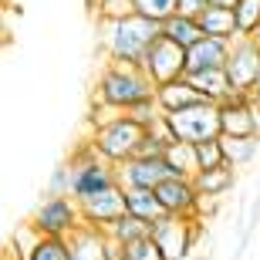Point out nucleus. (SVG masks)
Wrapping results in <instances>:
<instances>
[{"instance_id": "nucleus-1", "label": "nucleus", "mask_w": 260, "mask_h": 260, "mask_svg": "<svg viewBox=\"0 0 260 260\" xmlns=\"http://www.w3.org/2000/svg\"><path fill=\"white\" fill-rule=\"evenodd\" d=\"M155 102V85L145 78L139 64H112L105 61L95 81V105H108L115 112H135Z\"/></svg>"}, {"instance_id": "nucleus-2", "label": "nucleus", "mask_w": 260, "mask_h": 260, "mask_svg": "<svg viewBox=\"0 0 260 260\" xmlns=\"http://www.w3.org/2000/svg\"><path fill=\"white\" fill-rule=\"evenodd\" d=\"M162 34V24H155L149 17H122V20H105L98 38H102V51L105 61L112 64H142L145 48Z\"/></svg>"}, {"instance_id": "nucleus-3", "label": "nucleus", "mask_w": 260, "mask_h": 260, "mask_svg": "<svg viewBox=\"0 0 260 260\" xmlns=\"http://www.w3.org/2000/svg\"><path fill=\"white\" fill-rule=\"evenodd\" d=\"M142 135H145V125H139L132 115H115V118H108V122H102V125L91 128V145H95V152L105 159V162L112 166H122L128 162L135 152H139V142H142Z\"/></svg>"}, {"instance_id": "nucleus-4", "label": "nucleus", "mask_w": 260, "mask_h": 260, "mask_svg": "<svg viewBox=\"0 0 260 260\" xmlns=\"http://www.w3.org/2000/svg\"><path fill=\"white\" fill-rule=\"evenodd\" d=\"M68 162H71V200H85V196L102 193V189L118 183L115 166L105 162V159L95 152L91 139L78 145L75 152L68 155Z\"/></svg>"}, {"instance_id": "nucleus-5", "label": "nucleus", "mask_w": 260, "mask_h": 260, "mask_svg": "<svg viewBox=\"0 0 260 260\" xmlns=\"http://www.w3.org/2000/svg\"><path fill=\"white\" fill-rule=\"evenodd\" d=\"M200 216H162L159 223H152L149 237L166 260H189L200 243Z\"/></svg>"}, {"instance_id": "nucleus-6", "label": "nucleus", "mask_w": 260, "mask_h": 260, "mask_svg": "<svg viewBox=\"0 0 260 260\" xmlns=\"http://www.w3.org/2000/svg\"><path fill=\"white\" fill-rule=\"evenodd\" d=\"M166 122L179 142L200 145L206 139H220V105H213V102H200V105L183 108L176 115H166Z\"/></svg>"}, {"instance_id": "nucleus-7", "label": "nucleus", "mask_w": 260, "mask_h": 260, "mask_svg": "<svg viewBox=\"0 0 260 260\" xmlns=\"http://www.w3.org/2000/svg\"><path fill=\"white\" fill-rule=\"evenodd\" d=\"M27 223L34 226L38 237H71L81 226V216H78V203L71 196H44Z\"/></svg>"}, {"instance_id": "nucleus-8", "label": "nucleus", "mask_w": 260, "mask_h": 260, "mask_svg": "<svg viewBox=\"0 0 260 260\" xmlns=\"http://www.w3.org/2000/svg\"><path fill=\"white\" fill-rule=\"evenodd\" d=\"M139 68L145 71V78H149L155 88L169 85V81H179V78H186V51L179 48V44H173L166 34H159V38L145 48Z\"/></svg>"}, {"instance_id": "nucleus-9", "label": "nucleus", "mask_w": 260, "mask_h": 260, "mask_svg": "<svg viewBox=\"0 0 260 260\" xmlns=\"http://www.w3.org/2000/svg\"><path fill=\"white\" fill-rule=\"evenodd\" d=\"M223 71L230 78L233 91H257L260 88V41L237 34L230 41V54H226Z\"/></svg>"}, {"instance_id": "nucleus-10", "label": "nucleus", "mask_w": 260, "mask_h": 260, "mask_svg": "<svg viewBox=\"0 0 260 260\" xmlns=\"http://www.w3.org/2000/svg\"><path fill=\"white\" fill-rule=\"evenodd\" d=\"M220 135H260L257 91H230L220 102Z\"/></svg>"}, {"instance_id": "nucleus-11", "label": "nucleus", "mask_w": 260, "mask_h": 260, "mask_svg": "<svg viewBox=\"0 0 260 260\" xmlns=\"http://www.w3.org/2000/svg\"><path fill=\"white\" fill-rule=\"evenodd\" d=\"M115 176L122 189H155L176 173L162 155H132L128 162L115 166Z\"/></svg>"}, {"instance_id": "nucleus-12", "label": "nucleus", "mask_w": 260, "mask_h": 260, "mask_svg": "<svg viewBox=\"0 0 260 260\" xmlns=\"http://www.w3.org/2000/svg\"><path fill=\"white\" fill-rule=\"evenodd\" d=\"M78 203V216L81 223L95 226V230H105L108 223H115L118 216H125V189L122 186H108L102 193H91L85 200H75Z\"/></svg>"}, {"instance_id": "nucleus-13", "label": "nucleus", "mask_w": 260, "mask_h": 260, "mask_svg": "<svg viewBox=\"0 0 260 260\" xmlns=\"http://www.w3.org/2000/svg\"><path fill=\"white\" fill-rule=\"evenodd\" d=\"M155 200L162 203L166 216H200V193L189 176H169L155 186Z\"/></svg>"}, {"instance_id": "nucleus-14", "label": "nucleus", "mask_w": 260, "mask_h": 260, "mask_svg": "<svg viewBox=\"0 0 260 260\" xmlns=\"http://www.w3.org/2000/svg\"><path fill=\"white\" fill-rule=\"evenodd\" d=\"M64 240H68L71 260H118V247L108 240L102 230L88 226V223H81V226H78L71 237H64Z\"/></svg>"}, {"instance_id": "nucleus-15", "label": "nucleus", "mask_w": 260, "mask_h": 260, "mask_svg": "<svg viewBox=\"0 0 260 260\" xmlns=\"http://www.w3.org/2000/svg\"><path fill=\"white\" fill-rule=\"evenodd\" d=\"M226 54H230V41L200 38L193 48H186V75L213 71V68H226Z\"/></svg>"}, {"instance_id": "nucleus-16", "label": "nucleus", "mask_w": 260, "mask_h": 260, "mask_svg": "<svg viewBox=\"0 0 260 260\" xmlns=\"http://www.w3.org/2000/svg\"><path fill=\"white\" fill-rule=\"evenodd\" d=\"M206 102V98L189 85V78H179V81H169V85H159L155 88V108L162 112V115H176V112H183V108H193Z\"/></svg>"}, {"instance_id": "nucleus-17", "label": "nucleus", "mask_w": 260, "mask_h": 260, "mask_svg": "<svg viewBox=\"0 0 260 260\" xmlns=\"http://www.w3.org/2000/svg\"><path fill=\"white\" fill-rule=\"evenodd\" d=\"M220 145L230 169H247L260 152V135H220Z\"/></svg>"}, {"instance_id": "nucleus-18", "label": "nucleus", "mask_w": 260, "mask_h": 260, "mask_svg": "<svg viewBox=\"0 0 260 260\" xmlns=\"http://www.w3.org/2000/svg\"><path fill=\"white\" fill-rule=\"evenodd\" d=\"M237 183V169L230 166H216V169H203L193 176V186L200 196H210V200H223V196L233 189Z\"/></svg>"}, {"instance_id": "nucleus-19", "label": "nucleus", "mask_w": 260, "mask_h": 260, "mask_svg": "<svg viewBox=\"0 0 260 260\" xmlns=\"http://www.w3.org/2000/svg\"><path fill=\"white\" fill-rule=\"evenodd\" d=\"M125 213L142 223H159L166 216L162 203L155 200V189H125Z\"/></svg>"}, {"instance_id": "nucleus-20", "label": "nucleus", "mask_w": 260, "mask_h": 260, "mask_svg": "<svg viewBox=\"0 0 260 260\" xmlns=\"http://www.w3.org/2000/svg\"><path fill=\"white\" fill-rule=\"evenodd\" d=\"M189 78V85L200 91L206 102H213V105H220L223 98L233 91L230 85V78H226V71L223 68H213V71H196V75H186Z\"/></svg>"}, {"instance_id": "nucleus-21", "label": "nucleus", "mask_w": 260, "mask_h": 260, "mask_svg": "<svg viewBox=\"0 0 260 260\" xmlns=\"http://www.w3.org/2000/svg\"><path fill=\"white\" fill-rule=\"evenodd\" d=\"M203 38H220V41H233L237 38V20H233V10H223V7H206L196 17Z\"/></svg>"}, {"instance_id": "nucleus-22", "label": "nucleus", "mask_w": 260, "mask_h": 260, "mask_svg": "<svg viewBox=\"0 0 260 260\" xmlns=\"http://www.w3.org/2000/svg\"><path fill=\"white\" fill-rule=\"evenodd\" d=\"M149 230H152V226H149V223H142V220H135V216H118L115 223H108L105 230V237L112 243H115V247H125V243H132V240H142V237H149Z\"/></svg>"}, {"instance_id": "nucleus-23", "label": "nucleus", "mask_w": 260, "mask_h": 260, "mask_svg": "<svg viewBox=\"0 0 260 260\" xmlns=\"http://www.w3.org/2000/svg\"><path fill=\"white\" fill-rule=\"evenodd\" d=\"M162 34L173 44H179V48H193L196 41L203 38V30H200V24H196L193 17H183V14H173L169 20H162Z\"/></svg>"}, {"instance_id": "nucleus-24", "label": "nucleus", "mask_w": 260, "mask_h": 260, "mask_svg": "<svg viewBox=\"0 0 260 260\" xmlns=\"http://www.w3.org/2000/svg\"><path fill=\"white\" fill-rule=\"evenodd\" d=\"M20 260H71L64 237H34L30 247L24 253H17Z\"/></svg>"}, {"instance_id": "nucleus-25", "label": "nucleus", "mask_w": 260, "mask_h": 260, "mask_svg": "<svg viewBox=\"0 0 260 260\" xmlns=\"http://www.w3.org/2000/svg\"><path fill=\"white\" fill-rule=\"evenodd\" d=\"M162 159L173 166L176 176H189V179H193V176L200 173V166H196V145H189V142H179V139L169 142L166 152H162Z\"/></svg>"}, {"instance_id": "nucleus-26", "label": "nucleus", "mask_w": 260, "mask_h": 260, "mask_svg": "<svg viewBox=\"0 0 260 260\" xmlns=\"http://www.w3.org/2000/svg\"><path fill=\"white\" fill-rule=\"evenodd\" d=\"M233 20H237V34L240 38H257L260 34V0H237Z\"/></svg>"}, {"instance_id": "nucleus-27", "label": "nucleus", "mask_w": 260, "mask_h": 260, "mask_svg": "<svg viewBox=\"0 0 260 260\" xmlns=\"http://www.w3.org/2000/svg\"><path fill=\"white\" fill-rule=\"evenodd\" d=\"M132 7L139 17H149L155 24H162L176 14V0H132Z\"/></svg>"}, {"instance_id": "nucleus-28", "label": "nucleus", "mask_w": 260, "mask_h": 260, "mask_svg": "<svg viewBox=\"0 0 260 260\" xmlns=\"http://www.w3.org/2000/svg\"><path fill=\"white\" fill-rule=\"evenodd\" d=\"M118 260H166L159 253L152 237H142V240H132L125 247H118Z\"/></svg>"}, {"instance_id": "nucleus-29", "label": "nucleus", "mask_w": 260, "mask_h": 260, "mask_svg": "<svg viewBox=\"0 0 260 260\" xmlns=\"http://www.w3.org/2000/svg\"><path fill=\"white\" fill-rule=\"evenodd\" d=\"M91 7H95L98 24H105V20H122V17H132L135 14L132 0H98V4H91Z\"/></svg>"}, {"instance_id": "nucleus-30", "label": "nucleus", "mask_w": 260, "mask_h": 260, "mask_svg": "<svg viewBox=\"0 0 260 260\" xmlns=\"http://www.w3.org/2000/svg\"><path fill=\"white\" fill-rule=\"evenodd\" d=\"M196 166H200V173H203V169H216V166H226L220 139H206V142L196 145Z\"/></svg>"}, {"instance_id": "nucleus-31", "label": "nucleus", "mask_w": 260, "mask_h": 260, "mask_svg": "<svg viewBox=\"0 0 260 260\" xmlns=\"http://www.w3.org/2000/svg\"><path fill=\"white\" fill-rule=\"evenodd\" d=\"M48 196H71V162H58L54 169H51L48 176V189H44Z\"/></svg>"}, {"instance_id": "nucleus-32", "label": "nucleus", "mask_w": 260, "mask_h": 260, "mask_svg": "<svg viewBox=\"0 0 260 260\" xmlns=\"http://www.w3.org/2000/svg\"><path fill=\"white\" fill-rule=\"evenodd\" d=\"M210 7V0H176V14H183V17H200L203 10Z\"/></svg>"}, {"instance_id": "nucleus-33", "label": "nucleus", "mask_w": 260, "mask_h": 260, "mask_svg": "<svg viewBox=\"0 0 260 260\" xmlns=\"http://www.w3.org/2000/svg\"><path fill=\"white\" fill-rule=\"evenodd\" d=\"M166 152V142L162 139H155L152 132H145L142 135V142H139V152L135 155H162Z\"/></svg>"}, {"instance_id": "nucleus-34", "label": "nucleus", "mask_w": 260, "mask_h": 260, "mask_svg": "<svg viewBox=\"0 0 260 260\" xmlns=\"http://www.w3.org/2000/svg\"><path fill=\"white\" fill-rule=\"evenodd\" d=\"M210 7H223V10H233L237 0H210Z\"/></svg>"}, {"instance_id": "nucleus-35", "label": "nucleus", "mask_w": 260, "mask_h": 260, "mask_svg": "<svg viewBox=\"0 0 260 260\" xmlns=\"http://www.w3.org/2000/svg\"><path fill=\"white\" fill-rule=\"evenodd\" d=\"M0 260H14V257H7V253H0Z\"/></svg>"}, {"instance_id": "nucleus-36", "label": "nucleus", "mask_w": 260, "mask_h": 260, "mask_svg": "<svg viewBox=\"0 0 260 260\" xmlns=\"http://www.w3.org/2000/svg\"><path fill=\"white\" fill-rule=\"evenodd\" d=\"M189 260H210V257H189Z\"/></svg>"}, {"instance_id": "nucleus-37", "label": "nucleus", "mask_w": 260, "mask_h": 260, "mask_svg": "<svg viewBox=\"0 0 260 260\" xmlns=\"http://www.w3.org/2000/svg\"><path fill=\"white\" fill-rule=\"evenodd\" d=\"M91 4H98V0H91Z\"/></svg>"}, {"instance_id": "nucleus-38", "label": "nucleus", "mask_w": 260, "mask_h": 260, "mask_svg": "<svg viewBox=\"0 0 260 260\" xmlns=\"http://www.w3.org/2000/svg\"><path fill=\"white\" fill-rule=\"evenodd\" d=\"M257 260H260V257H257Z\"/></svg>"}]
</instances>
